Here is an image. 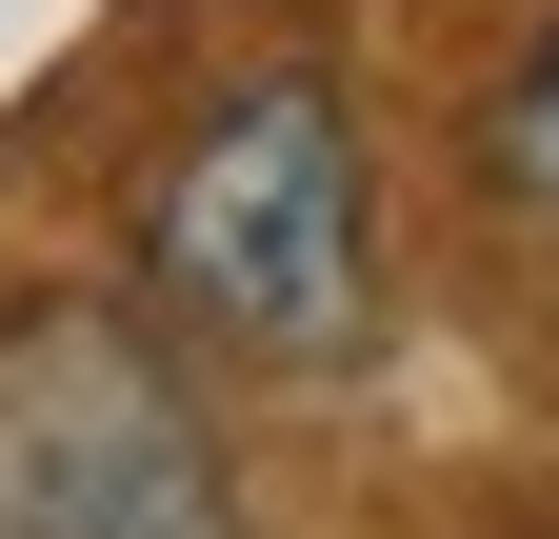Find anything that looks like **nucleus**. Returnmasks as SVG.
Returning <instances> with one entry per match:
<instances>
[{"instance_id": "nucleus-1", "label": "nucleus", "mask_w": 559, "mask_h": 539, "mask_svg": "<svg viewBox=\"0 0 559 539\" xmlns=\"http://www.w3.org/2000/svg\"><path fill=\"white\" fill-rule=\"evenodd\" d=\"M140 320L200 360H260V380H320L380 340V180H360V120H340L320 60H260L140 160Z\"/></svg>"}, {"instance_id": "nucleus-2", "label": "nucleus", "mask_w": 559, "mask_h": 539, "mask_svg": "<svg viewBox=\"0 0 559 539\" xmlns=\"http://www.w3.org/2000/svg\"><path fill=\"white\" fill-rule=\"evenodd\" d=\"M0 539H260L221 399L140 300H0Z\"/></svg>"}, {"instance_id": "nucleus-3", "label": "nucleus", "mask_w": 559, "mask_h": 539, "mask_svg": "<svg viewBox=\"0 0 559 539\" xmlns=\"http://www.w3.org/2000/svg\"><path fill=\"white\" fill-rule=\"evenodd\" d=\"M479 160H500V200H520V220L559 240V21L520 40V81H500V100H479Z\"/></svg>"}]
</instances>
